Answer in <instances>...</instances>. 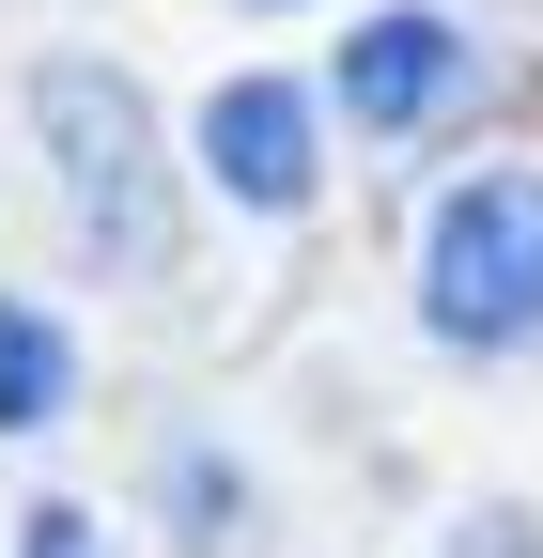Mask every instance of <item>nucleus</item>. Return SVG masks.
I'll return each mask as SVG.
<instances>
[{"instance_id": "f257e3e1", "label": "nucleus", "mask_w": 543, "mask_h": 558, "mask_svg": "<svg viewBox=\"0 0 543 558\" xmlns=\"http://www.w3.org/2000/svg\"><path fill=\"white\" fill-rule=\"evenodd\" d=\"M32 140H47V202L79 233V264L124 279V295H156L186 264V186H171L156 94L124 62H94V47H62V62H32Z\"/></svg>"}, {"instance_id": "f03ea898", "label": "nucleus", "mask_w": 543, "mask_h": 558, "mask_svg": "<svg viewBox=\"0 0 543 558\" xmlns=\"http://www.w3.org/2000/svg\"><path fill=\"white\" fill-rule=\"evenodd\" d=\"M420 326L450 357H543V171L482 156L420 218Z\"/></svg>"}, {"instance_id": "7ed1b4c3", "label": "nucleus", "mask_w": 543, "mask_h": 558, "mask_svg": "<svg viewBox=\"0 0 543 558\" xmlns=\"http://www.w3.org/2000/svg\"><path fill=\"white\" fill-rule=\"evenodd\" d=\"M326 109L358 140H435L450 109H482V32L435 16V0H373L342 32V62H326Z\"/></svg>"}, {"instance_id": "20e7f679", "label": "nucleus", "mask_w": 543, "mask_h": 558, "mask_svg": "<svg viewBox=\"0 0 543 558\" xmlns=\"http://www.w3.org/2000/svg\"><path fill=\"white\" fill-rule=\"evenodd\" d=\"M186 156H202V186H218L233 218H311V202H326V94L280 78V62H249V78L202 94Z\"/></svg>"}, {"instance_id": "39448f33", "label": "nucleus", "mask_w": 543, "mask_h": 558, "mask_svg": "<svg viewBox=\"0 0 543 558\" xmlns=\"http://www.w3.org/2000/svg\"><path fill=\"white\" fill-rule=\"evenodd\" d=\"M156 512H171V543H186V558H264V481H249L218 435H171Z\"/></svg>"}, {"instance_id": "423d86ee", "label": "nucleus", "mask_w": 543, "mask_h": 558, "mask_svg": "<svg viewBox=\"0 0 543 558\" xmlns=\"http://www.w3.org/2000/svg\"><path fill=\"white\" fill-rule=\"evenodd\" d=\"M79 403V341H62L47 295H0V435H47Z\"/></svg>"}, {"instance_id": "0eeeda50", "label": "nucleus", "mask_w": 543, "mask_h": 558, "mask_svg": "<svg viewBox=\"0 0 543 558\" xmlns=\"http://www.w3.org/2000/svg\"><path fill=\"white\" fill-rule=\"evenodd\" d=\"M16 558H94V512H79V497H47V512H16Z\"/></svg>"}]
</instances>
